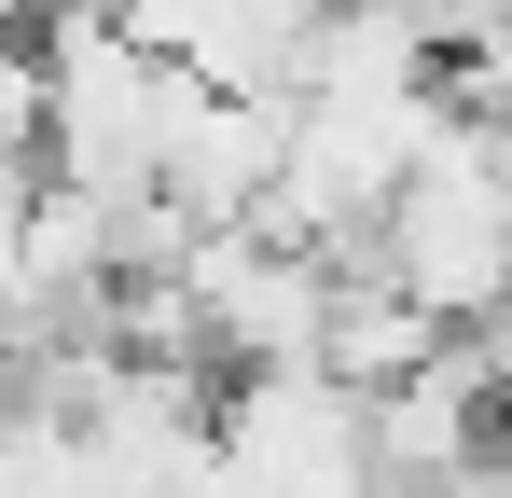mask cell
Listing matches in <instances>:
<instances>
[{
	"mask_svg": "<svg viewBox=\"0 0 512 498\" xmlns=\"http://www.w3.org/2000/svg\"><path fill=\"white\" fill-rule=\"evenodd\" d=\"M319 14H333V0H153L139 42H153L167 70H194L208 97H291Z\"/></svg>",
	"mask_w": 512,
	"mask_h": 498,
	"instance_id": "cell-2",
	"label": "cell"
},
{
	"mask_svg": "<svg viewBox=\"0 0 512 498\" xmlns=\"http://www.w3.org/2000/svg\"><path fill=\"white\" fill-rule=\"evenodd\" d=\"M443 346H457V332L429 319L416 291H388L374 263H360V277H333V332H319V374H333V388L388 402V388H416V374L443 360Z\"/></svg>",
	"mask_w": 512,
	"mask_h": 498,
	"instance_id": "cell-3",
	"label": "cell"
},
{
	"mask_svg": "<svg viewBox=\"0 0 512 498\" xmlns=\"http://www.w3.org/2000/svg\"><path fill=\"white\" fill-rule=\"evenodd\" d=\"M360 277V263H346ZM374 277L388 291H416L443 332L471 319H512V194H499V125H443L429 166L388 194V222H374Z\"/></svg>",
	"mask_w": 512,
	"mask_h": 498,
	"instance_id": "cell-1",
	"label": "cell"
},
{
	"mask_svg": "<svg viewBox=\"0 0 512 498\" xmlns=\"http://www.w3.org/2000/svg\"><path fill=\"white\" fill-rule=\"evenodd\" d=\"M499 429H512V332H499Z\"/></svg>",
	"mask_w": 512,
	"mask_h": 498,
	"instance_id": "cell-4",
	"label": "cell"
},
{
	"mask_svg": "<svg viewBox=\"0 0 512 498\" xmlns=\"http://www.w3.org/2000/svg\"><path fill=\"white\" fill-rule=\"evenodd\" d=\"M14 56H28V42H14V0H0V70H14Z\"/></svg>",
	"mask_w": 512,
	"mask_h": 498,
	"instance_id": "cell-5",
	"label": "cell"
}]
</instances>
